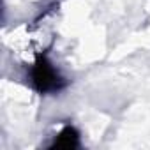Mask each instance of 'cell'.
Here are the masks:
<instances>
[{
  "instance_id": "1",
  "label": "cell",
  "mask_w": 150,
  "mask_h": 150,
  "mask_svg": "<svg viewBox=\"0 0 150 150\" xmlns=\"http://www.w3.org/2000/svg\"><path fill=\"white\" fill-rule=\"evenodd\" d=\"M32 83H34L35 90L41 94L58 92L64 87L62 76L46 57H39L35 60V64L32 67Z\"/></svg>"
},
{
  "instance_id": "2",
  "label": "cell",
  "mask_w": 150,
  "mask_h": 150,
  "mask_svg": "<svg viewBox=\"0 0 150 150\" xmlns=\"http://www.w3.org/2000/svg\"><path fill=\"white\" fill-rule=\"evenodd\" d=\"M78 139H80V136H78L76 129L69 125V127H64L58 132V136L55 138L53 146H57V148H74V146H78Z\"/></svg>"
}]
</instances>
